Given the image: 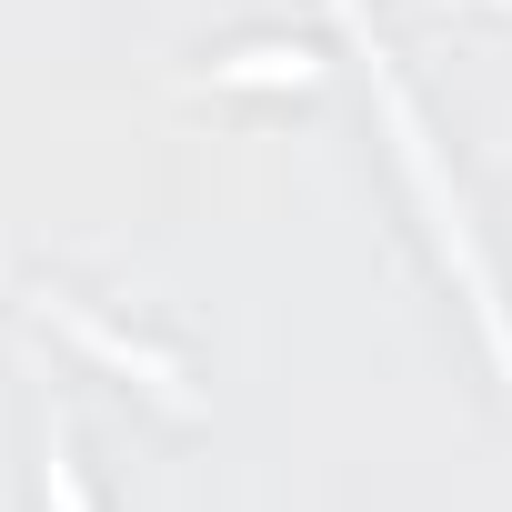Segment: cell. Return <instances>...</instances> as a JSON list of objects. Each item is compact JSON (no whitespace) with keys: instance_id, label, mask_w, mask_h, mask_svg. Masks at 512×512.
Segmentation results:
<instances>
[{"instance_id":"7a4b0ae2","label":"cell","mask_w":512,"mask_h":512,"mask_svg":"<svg viewBox=\"0 0 512 512\" xmlns=\"http://www.w3.org/2000/svg\"><path fill=\"white\" fill-rule=\"evenodd\" d=\"M31 312H41V322H61V332H71L81 352H101L111 372H131V382H151L161 402H191V382H181V362H161V352H141V342H121V332H111V322H91L81 302H31Z\"/></svg>"},{"instance_id":"6da1fadb","label":"cell","mask_w":512,"mask_h":512,"mask_svg":"<svg viewBox=\"0 0 512 512\" xmlns=\"http://www.w3.org/2000/svg\"><path fill=\"white\" fill-rule=\"evenodd\" d=\"M332 21H342V41H352V61H362V91H372V111H382V131H392V161H402V181H412V211H422V231H432V251H442V272L462 282V312H472V332H482V352H492V372H502V392H512V302H502V282H492V262H482L472 201H462V181L442 171L432 121H422V101L402 91L392 51L372 41L362 0H332Z\"/></svg>"},{"instance_id":"3957f363","label":"cell","mask_w":512,"mask_h":512,"mask_svg":"<svg viewBox=\"0 0 512 512\" xmlns=\"http://www.w3.org/2000/svg\"><path fill=\"white\" fill-rule=\"evenodd\" d=\"M41 482H51V502H61V512H91V492H81V472H71V442H61V422L41 432Z\"/></svg>"}]
</instances>
